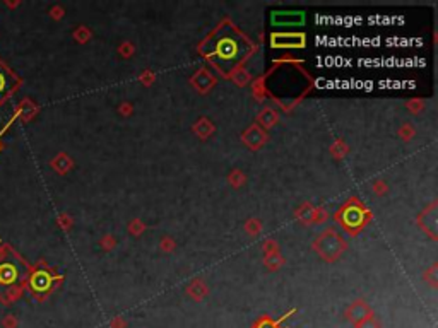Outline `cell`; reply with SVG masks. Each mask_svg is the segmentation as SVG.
I'll use <instances>...</instances> for the list:
<instances>
[{
	"label": "cell",
	"mask_w": 438,
	"mask_h": 328,
	"mask_svg": "<svg viewBox=\"0 0 438 328\" xmlns=\"http://www.w3.org/2000/svg\"><path fill=\"white\" fill-rule=\"evenodd\" d=\"M53 284V277L50 275L48 272H36L33 273L31 281H29V287H31V291L35 292V294L41 296L45 294V292L50 291Z\"/></svg>",
	"instance_id": "obj_3"
},
{
	"label": "cell",
	"mask_w": 438,
	"mask_h": 328,
	"mask_svg": "<svg viewBox=\"0 0 438 328\" xmlns=\"http://www.w3.org/2000/svg\"><path fill=\"white\" fill-rule=\"evenodd\" d=\"M19 279V268L11 262L0 263V286H12Z\"/></svg>",
	"instance_id": "obj_4"
},
{
	"label": "cell",
	"mask_w": 438,
	"mask_h": 328,
	"mask_svg": "<svg viewBox=\"0 0 438 328\" xmlns=\"http://www.w3.org/2000/svg\"><path fill=\"white\" fill-rule=\"evenodd\" d=\"M247 52V41L238 33L226 28L212 40L209 55H211L212 62L221 67L223 70H231L245 58Z\"/></svg>",
	"instance_id": "obj_1"
},
{
	"label": "cell",
	"mask_w": 438,
	"mask_h": 328,
	"mask_svg": "<svg viewBox=\"0 0 438 328\" xmlns=\"http://www.w3.org/2000/svg\"><path fill=\"white\" fill-rule=\"evenodd\" d=\"M11 123H14V118H11V121H9V123H7L6 127H4V129H2V130H0V139H2V135H4V132H6V130L9 129V127H11ZM0 150H2V142H0Z\"/></svg>",
	"instance_id": "obj_6"
},
{
	"label": "cell",
	"mask_w": 438,
	"mask_h": 328,
	"mask_svg": "<svg viewBox=\"0 0 438 328\" xmlns=\"http://www.w3.org/2000/svg\"><path fill=\"white\" fill-rule=\"evenodd\" d=\"M21 84V81L14 75V72L9 68L6 63L0 60V105L11 97V94L16 91V87Z\"/></svg>",
	"instance_id": "obj_2"
},
{
	"label": "cell",
	"mask_w": 438,
	"mask_h": 328,
	"mask_svg": "<svg viewBox=\"0 0 438 328\" xmlns=\"http://www.w3.org/2000/svg\"><path fill=\"white\" fill-rule=\"evenodd\" d=\"M4 326H6V328H16V320H14V316H7L6 320H4Z\"/></svg>",
	"instance_id": "obj_5"
}]
</instances>
